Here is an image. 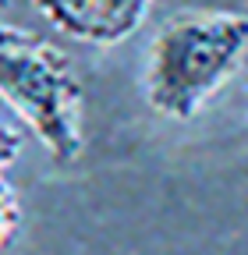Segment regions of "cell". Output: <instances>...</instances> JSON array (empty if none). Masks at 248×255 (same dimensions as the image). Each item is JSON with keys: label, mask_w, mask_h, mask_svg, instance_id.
<instances>
[{"label": "cell", "mask_w": 248, "mask_h": 255, "mask_svg": "<svg viewBox=\"0 0 248 255\" xmlns=\"http://www.w3.org/2000/svg\"><path fill=\"white\" fill-rule=\"evenodd\" d=\"M0 100L39 138L57 163L82 156V82L53 43L18 25H0Z\"/></svg>", "instance_id": "cell-2"}, {"label": "cell", "mask_w": 248, "mask_h": 255, "mask_svg": "<svg viewBox=\"0 0 248 255\" xmlns=\"http://www.w3.org/2000/svg\"><path fill=\"white\" fill-rule=\"evenodd\" d=\"M39 14L64 36L92 46L131 39L149 14V0H32Z\"/></svg>", "instance_id": "cell-3"}, {"label": "cell", "mask_w": 248, "mask_h": 255, "mask_svg": "<svg viewBox=\"0 0 248 255\" xmlns=\"http://www.w3.org/2000/svg\"><path fill=\"white\" fill-rule=\"evenodd\" d=\"M248 53V14L177 11L149 43L145 103L160 117L192 121L241 68Z\"/></svg>", "instance_id": "cell-1"}, {"label": "cell", "mask_w": 248, "mask_h": 255, "mask_svg": "<svg viewBox=\"0 0 248 255\" xmlns=\"http://www.w3.org/2000/svg\"><path fill=\"white\" fill-rule=\"evenodd\" d=\"M18 152H21V131L0 124V177H4V170L18 159Z\"/></svg>", "instance_id": "cell-5"}, {"label": "cell", "mask_w": 248, "mask_h": 255, "mask_svg": "<svg viewBox=\"0 0 248 255\" xmlns=\"http://www.w3.org/2000/svg\"><path fill=\"white\" fill-rule=\"evenodd\" d=\"M7 4H11V0H0V11H4V7H7Z\"/></svg>", "instance_id": "cell-6"}, {"label": "cell", "mask_w": 248, "mask_h": 255, "mask_svg": "<svg viewBox=\"0 0 248 255\" xmlns=\"http://www.w3.org/2000/svg\"><path fill=\"white\" fill-rule=\"evenodd\" d=\"M21 227V202H18V191L0 177V252H4L14 234Z\"/></svg>", "instance_id": "cell-4"}]
</instances>
